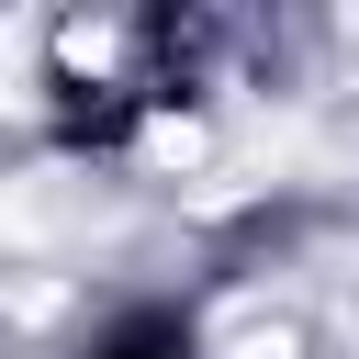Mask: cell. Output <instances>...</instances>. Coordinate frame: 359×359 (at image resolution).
Listing matches in <instances>:
<instances>
[{"instance_id":"6da1fadb","label":"cell","mask_w":359,"mask_h":359,"mask_svg":"<svg viewBox=\"0 0 359 359\" xmlns=\"http://www.w3.org/2000/svg\"><path fill=\"white\" fill-rule=\"evenodd\" d=\"M180 79H191V34L168 11H90L56 34V112L79 135H123L135 112L180 101Z\"/></svg>"}]
</instances>
